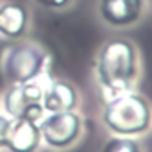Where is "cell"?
I'll list each match as a JSON object with an SVG mask.
<instances>
[{
  "instance_id": "cell-2",
  "label": "cell",
  "mask_w": 152,
  "mask_h": 152,
  "mask_svg": "<svg viewBox=\"0 0 152 152\" xmlns=\"http://www.w3.org/2000/svg\"><path fill=\"white\" fill-rule=\"evenodd\" d=\"M102 124L113 136H143L152 129V104L141 93L125 91L107 99Z\"/></svg>"
},
{
  "instance_id": "cell-3",
  "label": "cell",
  "mask_w": 152,
  "mask_h": 152,
  "mask_svg": "<svg viewBox=\"0 0 152 152\" xmlns=\"http://www.w3.org/2000/svg\"><path fill=\"white\" fill-rule=\"evenodd\" d=\"M47 54L32 43H15L4 50L2 73L11 84L31 83L45 70Z\"/></svg>"
},
{
  "instance_id": "cell-8",
  "label": "cell",
  "mask_w": 152,
  "mask_h": 152,
  "mask_svg": "<svg viewBox=\"0 0 152 152\" xmlns=\"http://www.w3.org/2000/svg\"><path fill=\"white\" fill-rule=\"evenodd\" d=\"M39 145H41V131L38 122L23 118L13 120L6 143V148L9 152H36Z\"/></svg>"
},
{
  "instance_id": "cell-11",
  "label": "cell",
  "mask_w": 152,
  "mask_h": 152,
  "mask_svg": "<svg viewBox=\"0 0 152 152\" xmlns=\"http://www.w3.org/2000/svg\"><path fill=\"white\" fill-rule=\"evenodd\" d=\"M11 125H13V118L0 115V148H6L7 134H9V131H11Z\"/></svg>"
},
{
  "instance_id": "cell-10",
  "label": "cell",
  "mask_w": 152,
  "mask_h": 152,
  "mask_svg": "<svg viewBox=\"0 0 152 152\" xmlns=\"http://www.w3.org/2000/svg\"><path fill=\"white\" fill-rule=\"evenodd\" d=\"M100 152H143L141 143L131 136H113L109 138Z\"/></svg>"
},
{
  "instance_id": "cell-1",
  "label": "cell",
  "mask_w": 152,
  "mask_h": 152,
  "mask_svg": "<svg viewBox=\"0 0 152 152\" xmlns=\"http://www.w3.org/2000/svg\"><path fill=\"white\" fill-rule=\"evenodd\" d=\"M97 81L107 99L131 91L141 72V57L136 43L129 38H109L97 56Z\"/></svg>"
},
{
  "instance_id": "cell-6",
  "label": "cell",
  "mask_w": 152,
  "mask_h": 152,
  "mask_svg": "<svg viewBox=\"0 0 152 152\" xmlns=\"http://www.w3.org/2000/svg\"><path fill=\"white\" fill-rule=\"evenodd\" d=\"M145 6V0H99V16L113 29H127L141 20Z\"/></svg>"
},
{
  "instance_id": "cell-9",
  "label": "cell",
  "mask_w": 152,
  "mask_h": 152,
  "mask_svg": "<svg viewBox=\"0 0 152 152\" xmlns=\"http://www.w3.org/2000/svg\"><path fill=\"white\" fill-rule=\"evenodd\" d=\"M29 25V13L20 4H4L0 6V34L18 39L25 34Z\"/></svg>"
},
{
  "instance_id": "cell-12",
  "label": "cell",
  "mask_w": 152,
  "mask_h": 152,
  "mask_svg": "<svg viewBox=\"0 0 152 152\" xmlns=\"http://www.w3.org/2000/svg\"><path fill=\"white\" fill-rule=\"evenodd\" d=\"M36 2L48 9H64L66 6L72 4V0H36Z\"/></svg>"
},
{
  "instance_id": "cell-5",
  "label": "cell",
  "mask_w": 152,
  "mask_h": 152,
  "mask_svg": "<svg viewBox=\"0 0 152 152\" xmlns=\"http://www.w3.org/2000/svg\"><path fill=\"white\" fill-rule=\"evenodd\" d=\"M41 99L43 88L34 81L11 84V88L4 93V109L13 120L23 118L31 122H39L45 113Z\"/></svg>"
},
{
  "instance_id": "cell-4",
  "label": "cell",
  "mask_w": 152,
  "mask_h": 152,
  "mask_svg": "<svg viewBox=\"0 0 152 152\" xmlns=\"http://www.w3.org/2000/svg\"><path fill=\"white\" fill-rule=\"evenodd\" d=\"M41 140L52 148H68L83 134L84 124L83 116L75 111L48 113V116L39 120Z\"/></svg>"
},
{
  "instance_id": "cell-7",
  "label": "cell",
  "mask_w": 152,
  "mask_h": 152,
  "mask_svg": "<svg viewBox=\"0 0 152 152\" xmlns=\"http://www.w3.org/2000/svg\"><path fill=\"white\" fill-rule=\"evenodd\" d=\"M41 104L47 113L75 111V107L79 106V91L72 83L56 79L43 90Z\"/></svg>"
}]
</instances>
